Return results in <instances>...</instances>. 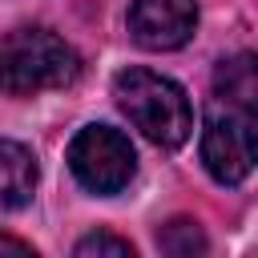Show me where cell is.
Returning a JSON list of instances; mask_svg holds the SVG:
<instances>
[{
    "instance_id": "5",
    "label": "cell",
    "mask_w": 258,
    "mask_h": 258,
    "mask_svg": "<svg viewBox=\"0 0 258 258\" xmlns=\"http://www.w3.org/2000/svg\"><path fill=\"white\" fill-rule=\"evenodd\" d=\"M198 28L194 0H133L129 4V36L149 52H173L189 44Z\"/></svg>"
},
{
    "instance_id": "1",
    "label": "cell",
    "mask_w": 258,
    "mask_h": 258,
    "mask_svg": "<svg viewBox=\"0 0 258 258\" xmlns=\"http://www.w3.org/2000/svg\"><path fill=\"white\" fill-rule=\"evenodd\" d=\"M117 109L161 149H177L194 133V109L177 81L153 69H125L113 77Z\"/></svg>"
},
{
    "instance_id": "3",
    "label": "cell",
    "mask_w": 258,
    "mask_h": 258,
    "mask_svg": "<svg viewBox=\"0 0 258 258\" xmlns=\"http://www.w3.org/2000/svg\"><path fill=\"white\" fill-rule=\"evenodd\" d=\"M202 161L218 185H242L254 169V109L214 97L202 125Z\"/></svg>"
},
{
    "instance_id": "10",
    "label": "cell",
    "mask_w": 258,
    "mask_h": 258,
    "mask_svg": "<svg viewBox=\"0 0 258 258\" xmlns=\"http://www.w3.org/2000/svg\"><path fill=\"white\" fill-rule=\"evenodd\" d=\"M0 250H12V254H32L28 242H16V238H0Z\"/></svg>"
},
{
    "instance_id": "7",
    "label": "cell",
    "mask_w": 258,
    "mask_h": 258,
    "mask_svg": "<svg viewBox=\"0 0 258 258\" xmlns=\"http://www.w3.org/2000/svg\"><path fill=\"white\" fill-rule=\"evenodd\" d=\"M218 97L254 109L258 77H254V56H250V52H238L234 60H222V69H218Z\"/></svg>"
},
{
    "instance_id": "9",
    "label": "cell",
    "mask_w": 258,
    "mask_h": 258,
    "mask_svg": "<svg viewBox=\"0 0 258 258\" xmlns=\"http://www.w3.org/2000/svg\"><path fill=\"white\" fill-rule=\"evenodd\" d=\"M73 254H77V258H93V254H113V258H133V242H125V238H117V234H105V230H97V234H89V238H81V242L73 246Z\"/></svg>"
},
{
    "instance_id": "2",
    "label": "cell",
    "mask_w": 258,
    "mask_h": 258,
    "mask_svg": "<svg viewBox=\"0 0 258 258\" xmlns=\"http://www.w3.org/2000/svg\"><path fill=\"white\" fill-rule=\"evenodd\" d=\"M81 73L77 48L48 28H12L0 36V93L32 97L44 89H64Z\"/></svg>"
},
{
    "instance_id": "6",
    "label": "cell",
    "mask_w": 258,
    "mask_h": 258,
    "mask_svg": "<svg viewBox=\"0 0 258 258\" xmlns=\"http://www.w3.org/2000/svg\"><path fill=\"white\" fill-rule=\"evenodd\" d=\"M36 157L20 141H0V210H24L36 194Z\"/></svg>"
},
{
    "instance_id": "8",
    "label": "cell",
    "mask_w": 258,
    "mask_h": 258,
    "mask_svg": "<svg viewBox=\"0 0 258 258\" xmlns=\"http://www.w3.org/2000/svg\"><path fill=\"white\" fill-rule=\"evenodd\" d=\"M157 246H161L165 254H173V258H189V254H202V250H206V234H202L198 222H189V218H173V222L161 226Z\"/></svg>"
},
{
    "instance_id": "4",
    "label": "cell",
    "mask_w": 258,
    "mask_h": 258,
    "mask_svg": "<svg viewBox=\"0 0 258 258\" xmlns=\"http://www.w3.org/2000/svg\"><path fill=\"white\" fill-rule=\"evenodd\" d=\"M69 169L89 194H121L137 173V153L129 137L113 125H85L69 141Z\"/></svg>"
}]
</instances>
